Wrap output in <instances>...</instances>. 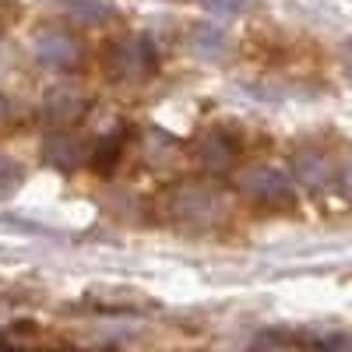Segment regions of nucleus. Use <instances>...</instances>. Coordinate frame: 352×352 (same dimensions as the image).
<instances>
[{
    "mask_svg": "<svg viewBox=\"0 0 352 352\" xmlns=\"http://www.w3.org/2000/svg\"><path fill=\"white\" fill-rule=\"evenodd\" d=\"M190 50H194L197 56H204V60H219V56L226 53V36L219 32V28L204 25V28H197V32H194Z\"/></svg>",
    "mask_w": 352,
    "mask_h": 352,
    "instance_id": "obj_1",
    "label": "nucleus"
},
{
    "mask_svg": "<svg viewBox=\"0 0 352 352\" xmlns=\"http://www.w3.org/2000/svg\"><path fill=\"white\" fill-rule=\"evenodd\" d=\"M39 56H43L50 67H64L71 56H74V50H71V43L60 39V36H46V39H39Z\"/></svg>",
    "mask_w": 352,
    "mask_h": 352,
    "instance_id": "obj_2",
    "label": "nucleus"
},
{
    "mask_svg": "<svg viewBox=\"0 0 352 352\" xmlns=\"http://www.w3.org/2000/svg\"><path fill=\"white\" fill-rule=\"evenodd\" d=\"M64 4L74 8V11H81L85 18H102L109 11V0H64Z\"/></svg>",
    "mask_w": 352,
    "mask_h": 352,
    "instance_id": "obj_3",
    "label": "nucleus"
},
{
    "mask_svg": "<svg viewBox=\"0 0 352 352\" xmlns=\"http://www.w3.org/2000/svg\"><path fill=\"white\" fill-rule=\"evenodd\" d=\"M21 184V169L11 159H0V194H8Z\"/></svg>",
    "mask_w": 352,
    "mask_h": 352,
    "instance_id": "obj_4",
    "label": "nucleus"
},
{
    "mask_svg": "<svg viewBox=\"0 0 352 352\" xmlns=\"http://www.w3.org/2000/svg\"><path fill=\"white\" fill-rule=\"evenodd\" d=\"M204 8L215 14H236L243 8V0H204Z\"/></svg>",
    "mask_w": 352,
    "mask_h": 352,
    "instance_id": "obj_5",
    "label": "nucleus"
},
{
    "mask_svg": "<svg viewBox=\"0 0 352 352\" xmlns=\"http://www.w3.org/2000/svg\"><path fill=\"white\" fill-rule=\"evenodd\" d=\"M349 187H352V169H349Z\"/></svg>",
    "mask_w": 352,
    "mask_h": 352,
    "instance_id": "obj_6",
    "label": "nucleus"
}]
</instances>
